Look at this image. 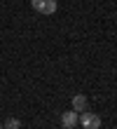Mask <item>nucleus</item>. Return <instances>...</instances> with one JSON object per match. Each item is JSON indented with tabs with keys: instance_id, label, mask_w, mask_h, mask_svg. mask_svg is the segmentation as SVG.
Returning a JSON list of instances; mask_svg holds the SVG:
<instances>
[{
	"instance_id": "5",
	"label": "nucleus",
	"mask_w": 117,
	"mask_h": 129,
	"mask_svg": "<svg viewBox=\"0 0 117 129\" xmlns=\"http://www.w3.org/2000/svg\"><path fill=\"white\" fill-rule=\"evenodd\" d=\"M3 129H21V122H19L17 117H10V120L3 124Z\"/></svg>"
},
{
	"instance_id": "3",
	"label": "nucleus",
	"mask_w": 117,
	"mask_h": 129,
	"mask_svg": "<svg viewBox=\"0 0 117 129\" xmlns=\"http://www.w3.org/2000/svg\"><path fill=\"white\" fill-rule=\"evenodd\" d=\"M75 124H77V113L75 110H68V113L61 115V127L63 129H73Z\"/></svg>"
},
{
	"instance_id": "1",
	"label": "nucleus",
	"mask_w": 117,
	"mask_h": 129,
	"mask_svg": "<svg viewBox=\"0 0 117 129\" xmlns=\"http://www.w3.org/2000/svg\"><path fill=\"white\" fill-rule=\"evenodd\" d=\"M30 5H33V10L35 12H40V14H54L56 12V0H30Z\"/></svg>"
},
{
	"instance_id": "6",
	"label": "nucleus",
	"mask_w": 117,
	"mask_h": 129,
	"mask_svg": "<svg viewBox=\"0 0 117 129\" xmlns=\"http://www.w3.org/2000/svg\"><path fill=\"white\" fill-rule=\"evenodd\" d=\"M0 129H3V124H0Z\"/></svg>"
},
{
	"instance_id": "2",
	"label": "nucleus",
	"mask_w": 117,
	"mask_h": 129,
	"mask_svg": "<svg viewBox=\"0 0 117 129\" xmlns=\"http://www.w3.org/2000/svg\"><path fill=\"white\" fill-rule=\"evenodd\" d=\"M80 124L84 129H98L101 127V117L96 115V113H87V110H84L82 117H80Z\"/></svg>"
},
{
	"instance_id": "4",
	"label": "nucleus",
	"mask_w": 117,
	"mask_h": 129,
	"mask_svg": "<svg viewBox=\"0 0 117 129\" xmlns=\"http://www.w3.org/2000/svg\"><path fill=\"white\" fill-rule=\"evenodd\" d=\"M87 108H89L87 96H84V94H75V96H73V110H75V113H84Z\"/></svg>"
}]
</instances>
